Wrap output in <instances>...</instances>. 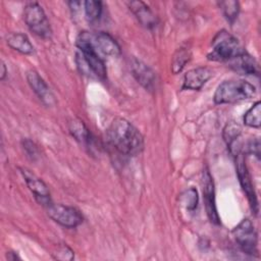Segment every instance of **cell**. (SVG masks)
Returning <instances> with one entry per match:
<instances>
[{
    "label": "cell",
    "mask_w": 261,
    "mask_h": 261,
    "mask_svg": "<svg viewBox=\"0 0 261 261\" xmlns=\"http://www.w3.org/2000/svg\"><path fill=\"white\" fill-rule=\"evenodd\" d=\"M127 4L142 25L148 29H152L156 25L157 18L146 3L142 1H130Z\"/></svg>",
    "instance_id": "15"
},
{
    "label": "cell",
    "mask_w": 261,
    "mask_h": 261,
    "mask_svg": "<svg viewBox=\"0 0 261 261\" xmlns=\"http://www.w3.org/2000/svg\"><path fill=\"white\" fill-rule=\"evenodd\" d=\"M256 95V88L246 81H224L215 93L214 102L216 104H230L248 100Z\"/></svg>",
    "instance_id": "2"
},
{
    "label": "cell",
    "mask_w": 261,
    "mask_h": 261,
    "mask_svg": "<svg viewBox=\"0 0 261 261\" xmlns=\"http://www.w3.org/2000/svg\"><path fill=\"white\" fill-rule=\"evenodd\" d=\"M181 202L185 205V207L193 211L197 208L198 206V193L194 188H191L187 190L182 195H181Z\"/></svg>",
    "instance_id": "22"
},
{
    "label": "cell",
    "mask_w": 261,
    "mask_h": 261,
    "mask_svg": "<svg viewBox=\"0 0 261 261\" xmlns=\"http://www.w3.org/2000/svg\"><path fill=\"white\" fill-rule=\"evenodd\" d=\"M130 68L135 79L140 83L146 90L151 91L155 85V72L143 61L133 58L130 62Z\"/></svg>",
    "instance_id": "11"
},
{
    "label": "cell",
    "mask_w": 261,
    "mask_h": 261,
    "mask_svg": "<svg viewBox=\"0 0 261 261\" xmlns=\"http://www.w3.org/2000/svg\"><path fill=\"white\" fill-rule=\"evenodd\" d=\"M243 51L232 35L226 31H220L212 41V50L208 53L207 58L213 61H230Z\"/></svg>",
    "instance_id": "3"
},
{
    "label": "cell",
    "mask_w": 261,
    "mask_h": 261,
    "mask_svg": "<svg viewBox=\"0 0 261 261\" xmlns=\"http://www.w3.org/2000/svg\"><path fill=\"white\" fill-rule=\"evenodd\" d=\"M244 123L250 127L261 125V102L257 101L244 115Z\"/></svg>",
    "instance_id": "18"
},
{
    "label": "cell",
    "mask_w": 261,
    "mask_h": 261,
    "mask_svg": "<svg viewBox=\"0 0 261 261\" xmlns=\"http://www.w3.org/2000/svg\"><path fill=\"white\" fill-rule=\"evenodd\" d=\"M6 73H7L6 66H5L4 62H3V61H1V74H0V79H1V80H4V79H5Z\"/></svg>",
    "instance_id": "26"
},
{
    "label": "cell",
    "mask_w": 261,
    "mask_h": 261,
    "mask_svg": "<svg viewBox=\"0 0 261 261\" xmlns=\"http://www.w3.org/2000/svg\"><path fill=\"white\" fill-rule=\"evenodd\" d=\"M19 170L24 178V181L27 182V186L29 187L31 192L34 194L38 203L45 207L49 205L51 201H50V192L47 185L35 173H33L30 169L25 167H19Z\"/></svg>",
    "instance_id": "9"
},
{
    "label": "cell",
    "mask_w": 261,
    "mask_h": 261,
    "mask_svg": "<svg viewBox=\"0 0 261 261\" xmlns=\"http://www.w3.org/2000/svg\"><path fill=\"white\" fill-rule=\"evenodd\" d=\"M212 76V70L208 67L200 66L189 70L184 76V90H200Z\"/></svg>",
    "instance_id": "12"
},
{
    "label": "cell",
    "mask_w": 261,
    "mask_h": 261,
    "mask_svg": "<svg viewBox=\"0 0 261 261\" xmlns=\"http://www.w3.org/2000/svg\"><path fill=\"white\" fill-rule=\"evenodd\" d=\"M247 150H248V153L253 154V155H255L256 157L260 158V141H259V139L252 140V141L248 144Z\"/></svg>",
    "instance_id": "25"
},
{
    "label": "cell",
    "mask_w": 261,
    "mask_h": 261,
    "mask_svg": "<svg viewBox=\"0 0 261 261\" xmlns=\"http://www.w3.org/2000/svg\"><path fill=\"white\" fill-rule=\"evenodd\" d=\"M6 256H7L8 260H12V261H14V260H16V259H20V258L17 256V254L14 253V252H8Z\"/></svg>",
    "instance_id": "27"
},
{
    "label": "cell",
    "mask_w": 261,
    "mask_h": 261,
    "mask_svg": "<svg viewBox=\"0 0 261 261\" xmlns=\"http://www.w3.org/2000/svg\"><path fill=\"white\" fill-rule=\"evenodd\" d=\"M85 5V12L88 20L95 21L97 20L102 13V3L100 1H86Z\"/></svg>",
    "instance_id": "20"
},
{
    "label": "cell",
    "mask_w": 261,
    "mask_h": 261,
    "mask_svg": "<svg viewBox=\"0 0 261 261\" xmlns=\"http://www.w3.org/2000/svg\"><path fill=\"white\" fill-rule=\"evenodd\" d=\"M46 209L49 217L64 227H76L83 222V215L73 207L51 202L46 206Z\"/></svg>",
    "instance_id": "6"
},
{
    "label": "cell",
    "mask_w": 261,
    "mask_h": 261,
    "mask_svg": "<svg viewBox=\"0 0 261 261\" xmlns=\"http://www.w3.org/2000/svg\"><path fill=\"white\" fill-rule=\"evenodd\" d=\"M219 6L222 9L223 14L227 18V20L232 22L237 18L240 11V5L237 1H232V0L221 1L219 3Z\"/></svg>",
    "instance_id": "21"
},
{
    "label": "cell",
    "mask_w": 261,
    "mask_h": 261,
    "mask_svg": "<svg viewBox=\"0 0 261 261\" xmlns=\"http://www.w3.org/2000/svg\"><path fill=\"white\" fill-rule=\"evenodd\" d=\"M91 43L95 51L100 55L116 57L120 54V47L118 43L107 33L98 32L95 34L91 33Z\"/></svg>",
    "instance_id": "10"
},
{
    "label": "cell",
    "mask_w": 261,
    "mask_h": 261,
    "mask_svg": "<svg viewBox=\"0 0 261 261\" xmlns=\"http://www.w3.org/2000/svg\"><path fill=\"white\" fill-rule=\"evenodd\" d=\"M202 191H203V198L205 202V208L207 215L211 222L214 224H219L220 219L216 209V202H215V190H214V182L213 178L209 172L208 168H205L202 173Z\"/></svg>",
    "instance_id": "8"
},
{
    "label": "cell",
    "mask_w": 261,
    "mask_h": 261,
    "mask_svg": "<svg viewBox=\"0 0 261 261\" xmlns=\"http://www.w3.org/2000/svg\"><path fill=\"white\" fill-rule=\"evenodd\" d=\"M110 144L120 153L135 156L144 149V139L141 133L126 119L116 117L107 130Z\"/></svg>",
    "instance_id": "1"
},
{
    "label": "cell",
    "mask_w": 261,
    "mask_h": 261,
    "mask_svg": "<svg viewBox=\"0 0 261 261\" xmlns=\"http://www.w3.org/2000/svg\"><path fill=\"white\" fill-rule=\"evenodd\" d=\"M190 58H191V52L188 49H185V48L178 49L172 58V63H171L172 72L175 74L181 71V69L185 67L186 63L190 60Z\"/></svg>",
    "instance_id": "19"
},
{
    "label": "cell",
    "mask_w": 261,
    "mask_h": 261,
    "mask_svg": "<svg viewBox=\"0 0 261 261\" xmlns=\"http://www.w3.org/2000/svg\"><path fill=\"white\" fill-rule=\"evenodd\" d=\"M69 132L72 137L81 143H89L91 141V134L84 121L79 118H73L69 121Z\"/></svg>",
    "instance_id": "17"
},
{
    "label": "cell",
    "mask_w": 261,
    "mask_h": 261,
    "mask_svg": "<svg viewBox=\"0 0 261 261\" xmlns=\"http://www.w3.org/2000/svg\"><path fill=\"white\" fill-rule=\"evenodd\" d=\"M27 80L32 90L37 94L43 103L49 106L54 102V97L49 87L36 70H29L27 72Z\"/></svg>",
    "instance_id": "13"
},
{
    "label": "cell",
    "mask_w": 261,
    "mask_h": 261,
    "mask_svg": "<svg viewBox=\"0 0 261 261\" xmlns=\"http://www.w3.org/2000/svg\"><path fill=\"white\" fill-rule=\"evenodd\" d=\"M21 144H22V148H23L27 156L30 159L36 160L39 157V150H38L37 145L34 142H32L29 139H24V140H22Z\"/></svg>",
    "instance_id": "23"
},
{
    "label": "cell",
    "mask_w": 261,
    "mask_h": 261,
    "mask_svg": "<svg viewBox=\"0 0 261 261\" xmlns=\"http://www.w3.org/2000/svg\"><path fill=\"white\" fill-rule=\"evenodd\" d=\"M237 156V173H238V177H239V181L241 184V187L243 188V191L245 192L251 210L253 211V213L255 215L258 214L259 211V205H258V200H257V196L254 190V186L251 179V175L249 173V170L247 168V165L245 163V160L242 156V154H238Z\"/></svg>",
    "instance_id": "7"
},
{
    "label": "cell",
    "mask_w": 261,
    "mask_h": 261,
    "mask_svg": "<svg viewBox=\"0 0 261 261\" xmlns=\"http://www.w3.org/2000/svg\"><path fill=\"white\" fill-rule=\"evenodd\" d=\"M232 236L241 250L248 255H258V238L253 223L243 219L232 230Z\"/></svg>",
    "instance_id": "5"
},
{
    "label": "cell",
    "mask_w": 261,
    "mask_h": 261,
    "mask_svg": "<svg viewBox=\"0 0 261 261\" xmlns=\"http://www.w3.org/2000/svg\"><path fill=\"white\" fill-rule=\"evenodd\" d=\"M53 255H54L55 259H59V260H71V259H73V252L66 245L59 246L57 248L56 252L53 253Z\"/></svg>",
    "instance_id": "24"
},
{
    "label": "cell",
    "mask_w": 261,
    "mask_h": 261,
    "mask_svg": "<svg viewBox=\"0 0 261 261\" xmlns=\"http://www.w3.org/2000/svg\"><path fill=\"white\" fill-rule=\"evenodd\" d=\"M23 18L29 29L39 37L49 38L51 27L43 8L36 2L29 3L23 10Z\"/></svg>",
    "instance_id": "4"
},
{
    "label": "cell",
    "mask_w": 261,
    "mask_h": 261,
    "mask_svg": "<svg viewBox=\"0 0 261 261\" xmlns=\"http://www.w3.org/2000/svg\"><path fill=\"white\" fill-rule=\"evenodd\" d=\"M6 42L9 47L18 51L21 54H32L34 52V46L27 35L22 33H11L7 36Z\"/></svg>",
    "instance_id": "16"
},
{
    "label": "cell",
    "mask_w": 261,
    "mask_h": 261,
    "mask_svg": "<svg viewBox=\"0 0 261 261\" xmlns=\"http://www.w3.org/2000/svg\"><path fill=\"white\" fill-rule=\"evenodd\" d=\"M228 62L231 69L240 74L251 75L258 74L259 72V66L256 59L246 51H243Z\"/></svg>",
    "instance_id": "14"
}]
</instances>
